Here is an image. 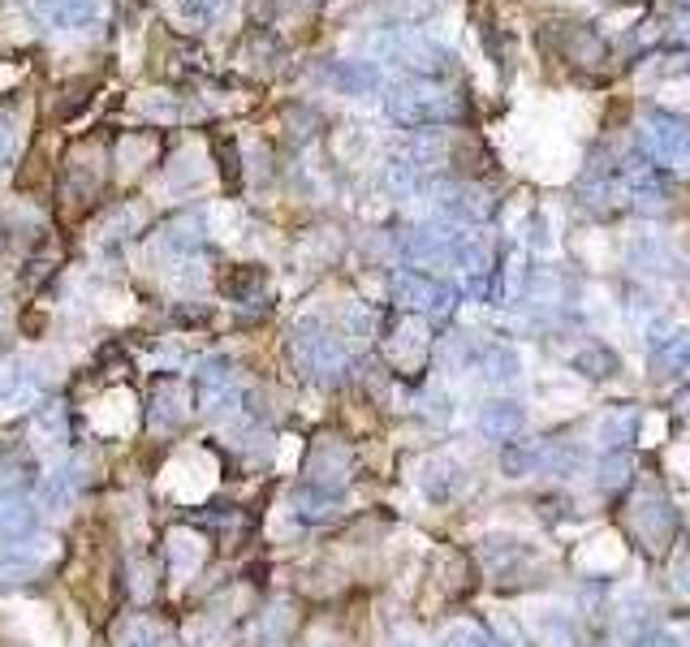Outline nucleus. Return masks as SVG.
<instances>
[{
    "label": "nucleus",
    "instance_id": "4be33fe9",
    "mask_svg": "<svg viewBox=\"0 0 690 647\" xmlns=\"http://www.w3.org/2000/svg\"><path fill=\"white\" fill-rule=\"evenodd\" d=\"M17 143H22V134H17V112H13V105H0V164H9V160L17 156Z\"/></svg>",
    "mask_w": 690,
    "mask_h": 647
},
{
    "label": "nucleus",
    "instance_id": "aec40b11",
    "mask_svg": "<svg viewBox=\"0 0 690 647\" xmlns=\"http://www.w3.org/2000/svg\"><path fill=\"white\" fill-rule=\"evenodd\" d=\"M397 298H402L406 307H436L441 290L428 285L423 277H397Z\"/></svg>",
    "mask_w": 690,
    "mask_h": 647
},
{
    "label": "nucleus",
    "instance_id": "412c9836",
    "mask_svg": "<svg viewBox=\"0 0 690 647\" xmlns=\"http://www.w3.org/2000/svg\"><path fill=\"white\" fill-rule=\"evenodd\" d=\"M186 639H190V647H225V626L217 618H195L186 626Z\"/></svg>",
    "mask_w": 690,
    "mask_h": 647
},
{
    "label": "nucleus",
    "instance_id": "9d476101",
    "mask_svg": "<svg viewBox=\"0 0 690 647\" xmlns=\"http://www.w3.org/2000/svg\"><path fill=\"white\" fill-rule=\"evenodd\" d=\"M35 9H39L44 22H52L61 30H74V26L96 22L100 9H104V0H35Z\"/></svg>",
    "mask_w": 690,
    "mask_h": 647
},
{
    "label": "nucleus",
    "instance_id": "2eb2a0df",
    "mask_svg": "<svg viewBox=\"0 0 690 647\" xmlns=\"http://www.w3.org/2000/svg\"><path fill=\"white\" fill-rule=\"evenodd\" d=\"M30 440H35V449L57 453L61 440H65V415H61L57 406H44V411L35 415V424H30Z\"/></svg>",
    "mask_w": 690,
    "mask_h": 647
},
{
    "label": "nucleus",
    "instance_id": "7c9ffc66",
    "mask_svg": "<svg viewBox=\"0 0 690 647\" xmlns=\"http://www.w3.org/2000/svg\"><path fill=\"white\" fill-rule=\"evenodd\" d=\"M0 251H4V233H0Z\"/></svg>",
    "mask_w": 690,
    "mask_h": 647
},
{
    "label": "nucleus",
    "instance_id": "39448f33",
    "mask_svg": "<svg viewBox=\"0 0 690 647\" xmlns=\"http://www.w3.org/2000/svg\"><path fill=\"white\" fill-rule=\"evenodd\" d=\"M195 402L204 415H225L237 411V376H233L230 363H204L195 371Z\"/></svg>",
    "mask_w": 690,
    "mask_h": 647
},
{
    "label": "nucleus",
    "instance_id": "1a4fd4ad",
    "mask_svg": "<svg viewBox=\"0 0 690 647\" xmlns=\"http://www.w3.org/2000/svg\"><path fill=\"white\" fill-rule=\"evenodd\" d=\"M190 389L177 384V380H164L151 398V428L156 431H177L186 419H190Z\"/></svg>",
    "mask_w": 690,
    "mask_h": 647
},
{
    "label": "nucleus",
    "instance_id": "20e7f679",
    "mask_svg": "<svg viewBox=\"0 0 690 647\" xmlns=\"http://www.w3.org/2000/svg\"><path fill=\"white\" fill-rule=\"evenodd\" d=\"M4 626H9L26 647H61L57 613H52L48 605H35V600H9V605H4Z\"/></svg>",
    "mask_w": 690,
    "mask_h": 647
},
{
    "label": "nucleus",
    "instance_id": "9b49d317",
    "mask_svg": "<svg viewBox=\"0 0 690 647\" xmlns=\"http://www.w3.org/2000/svg\"><path fill=\"white\" fill-rule=\"evenodd\" d=\"M349 475V453L342 444H324L316 457H311V488L320 492H337Z\"/></svg>",
    "mask_w": 690,
    "mask_h": 647
},
{
    "label": "nucleus",
    "instance_id": "cd10ccee",
    "mask_svg": "<svg viewBox=\"0 0 690 647\" xmlns=\"http://www.w3.org/2000/svg\"><path fill=\"white\" fill-rule=\"evenodd\" d=\"M298 449H303V444H298V436H281V462H276V466H281V471H294Z\"/></svg>",
    "mask_w": 690,
    "mask_h": 647
},
{
    "label": "nucleus",
    "instance_id": "4468645a",
    "mask_svg": "<svg viewBox=\"0 0 690 647\" xmlns=\"http://www.w3.org/2000/svg\"><path fill=\"white\" fill-rule=\"evenodd\" d=\"M74 488H78V475L74 471H52L39 488V505L52 510V514H65L74 505Z\"/></svg>",
    "mask_w": 690,
    "mask_h": 647
},
{
    "label": "nucleus",
    "instance_id": "6e6552de",
    "mask_svg": "<svg viewBox=\"0 0 690 647\" xmlns=\"http://www.w3.org/2000/svg\"><path fill=\"white\" fill-rule=\"evenodd\" d=\"M35 536V501L22 497L13 484H0V544Z\"/></svg>",
    "mask_w": 690,
    "mask_h": 647
},
{
    "label": "nucleus",
    "instance_id": "5701e85b",
    "mask_svg": "<svg viewBox=\"0 0 690 647\" xmlns=\"http://www.w3.org/2000/svg\"><path fill=\"white\" fill-rule=\"evenodd\" d=\"M134 229H138V212H134V208H116V212L109 216V224L100 229V237H104V242H125Z\"/></svg>",
    "mask_w": 690,
    "mask_h": 647
},
{
    "label": "nucleus",
    "instance_id": "6ab92c4d",
    "mask_svg": "<svg viewBox=\"0 0 690 647\" xmlns=\"http://www.w3.org/2000/svg\"><path fill=\"white\" fill-rule=\"evenodd\" d=\"M177 4H182V17L190 26H217L233 0H177Z\"/></svg>",
    "mask_w": 690,
    "mask_h": 647
},
{
    "label": "nucleus",
    "instance_id": "c756f323",
    "mask_svg": "<svg viewBox=\"0 0 690 647\" xmlns=\"http://www.w3.org/2000/svg\"><path fill=\"white\" fill-rule=\"evenodd\" d=\"M4 324H9V312H4V303H0V332H4Z\"/></svg>",
    "mask_w": 690,
    "mask_h": 647
},
{
    "label": "nucleus",
    "instance_id": "dca6fc26",
    "mask_svg": "<svg viewBox=\"0 0 690 647\" xmlns=\"http://www.w3.org/2000/svg\"><path fill=\"white\" fill-rule=\"evenodd\" d=\"M289 626H294L289 609H285V605H272V609L259 618V626H255V647H285Z\"/></svg>",
    "mask_w": 690,
    "mask_h": 647
},
{
    "label": "nucleus",
    "instance_id": "a211bd4d",
    "mask_svg": "<svg viewBox=\"0 0 690 647\" xmlns=\"http://www.w3.org/2000/svg\"><path fill=\"white\" fill-rule=\"evenodd\" d=\"M294 518H307V523H320V518H329L333 514V492H320V488H298L294 492Z\"/></svg>",
    "mask_w": 690,
    "mask_h": 647
},
{
    "label": "nucleus",
    "instance_id": "a878e982",
    "mask_svg": "<svg viewBox=\"0 0 690 647\" xmlns=\"http://www.w3.org/2000/svg\"><path fill=\"white\" fill-rule=\"evenodd\" d=\"M501 466L509 471V475H527V471H535L540 466V449H505V457H501Z\"/></svg>",
    "mask_w": 690,
    "mask_h": 647
},
{
    "label": "nucleus",
    "instance_id": "f8f14e48",
    "mask_svg": "<svg viewBox=\"0 0 690 647\" xmlns=\"http://www.w3.org/2000/svg\"><path fill=\"white\" fill-rule=\"evenodd\" d=\"M419 488L432 497V501H449L454 488H458V466L445 462V457H432L419 466Z\"/></svg>",
    "mask_w": 690,
    "mask_h": 647
},
{
    "label": "nucleus",
    "instance_id": "b1692460",
    "mask_svg": "<svg viewBox=\"0 0 690 647\" xmlns=\"http://www.w3.org/2000/svg\"><path fill=\"white\" fill-rule=\"evenodd\" d=\"M483 371H488V380H492V384H509V380L518 376V358H514V354H505V350H496V354H488Z\"/></svg>",
    "mask_w": 690,
    "mask_h": 647
},
{
    "label": "nucleus",
    "instance_id": "ddd939ff",
    "mask_svg": "<svg viewBox=\"0 0 690 647\" xmlns=\"http://www.w3.org/2000/svg\"><path fill=\"white\" fill-rule=\"evenodd\" d=\"M479 428H483V436H492V440H509V436H518V428H522V406L492 402V406H483Z\"/></svg>",
    "mask_w": 690,
    "mask_h": 647
},
{
    "label": "nucleus",
    "instance_id": "c85d7f7f",
    "mask_svg": "<svg viewBox=\"0 0 690 647\" xmlns=\"http://www.w3.org/2000/svg\"><path fill=\"white\" fill-rule=\"evenodd\" d=\"M648 647H678V644H674V639H665V635H661V639H652V644H648Z\"/></svg>",
    "mask_w": 690,
    "mask_h": 647
},
{
    "label": "nucleus",
    "instance_id": "f3484780",
    "mask_svg": "<svg viewBox=\"0 0 690 647\" xmlns=\"http://www.w3.org/2000/svg\"><path fill=\"white\" fill-rule=\"evenodd\" d=\"M116 647H173V639H169V631H160L156 622L134 618V622H125V626H121Z\"/></svg>",
    "mask_w": 690,
    "mask_h": 647
},
{
    "label": "nucleus",
    "instance_id": "7ed1b4c3",
    "mask_svg": "<svg viewBox=\"0 0 690 647\" xmlns=\"http://www.w3.org/2000/svg\"><path fill=\"white\" fill-rule=\"evenodd\" d=\"M289 358H294V367L303 376H316V380H337V371L345 367L342 345L311 320L294 324V332H289Z\"/></svg>",
    "mask_w": 690,
    "mask_h": 647
},
{
    "label": "nucleus",
    "instance_id": "f03ea898",
    "mask_svg": "<svg viewBox=\"0 0 690 647\" xmlns=\"http://www.w3.org/2000/svg\"><path fill=\"white\" fill-rule=\"evenodd\" d=\"M52 376L61 380V371H52V363H48V358H35V354L4 363V367H0V419L30 411Z\"/></svg>",
    "mask_w": 690,
    "mask_h": 647
},
{
    "label": "nucleus",
    "instance_id": "f257e3e1",
    "mask_svg": "<svg viewBox=\"0 0 690 647\" xmlns=\"http://www.w3.org/2000/svg\"><path fill=\"white\" fill-rule=\"evenodd\" d=\"M217 475H221V466H217V457L208 449H182L160 471V492L182 501V505H195V501H204L217 488Z\"/></svg>",
    "mask_w": 690,
    "mask_h": 647
},
{
    "label": "nucleus",
    "instance_id": "423d86ee",
    "mask_svg": "<svg viewBox=\"0 0 690 647\" xmlns=\"http://www.w3.org/2000/svg\"><path fill=\"white\" fill-rule=\"evenodd\" d=\"M204 561H208V544H204L199 532L173 527V532L164 536V565H169V574H173L177 583H186Z\"/></svg>",
    "mask_w": 690,
    "mask_h": 647
},
{
    "label": "nucleus",
    "instance_id": "bb28decb",
    "mask_svg": "<svg viewBox=\"0 0 690 647\" xmlns=\"http://www.w3.org/2000/svg\"><path fill=\"white\" fill-rule=\"evenodd\" d=\"M130 574H134V596L147 600V596H151V565H147V561H134Z\"/></svg>",
    "mask_w": 690,
    "mask_h": 647
},
{
    "label": "nucleus",
    "instance_id": "0eeeda50",
    "mask_svg": "<svg viewBox=\"0 0 690 647\" xmlns=\"http://www.w3.org/2000/svg\"><path fill=\"white\" fill-rule=\"evenodd\" d=\"M138 424V402L130 389H113L91 406V428L100 436H130Z\"/></svg>",
    "mask_w": 690,
    "mask_h": 647
},
{
    "label": "nucleus",
    "instance_id": "393cba45",
    "mask_svg": "<svg viewBox=\"0 0 690 647\" xmlns=\"http://www.w3.org/2000/svg\"><path fill=\"white\" fill-rule=\"evenodd\" d=\"M441 647H492V644H488V635H483L479 626H470V622H458V626H449V631H445Z\"/></svg>",
    "mask_w": 690,
    "mask_h": 647
}]
</instances>
